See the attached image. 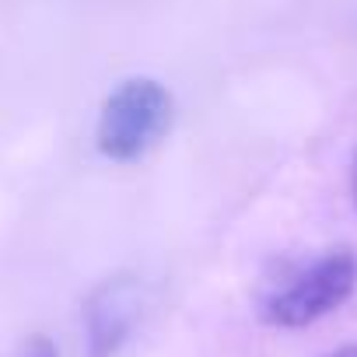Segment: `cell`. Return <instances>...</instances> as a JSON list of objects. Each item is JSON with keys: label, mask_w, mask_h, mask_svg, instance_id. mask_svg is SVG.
<instances>
[{"label": "cell", "mask_w": 357, "mask_h": 357, "mask_svg": "<svg viewBox=\"0 0 357 357\" xmlns=\"http://www.w3.org/2000/svg\"><path fill=\"white\" fill-rule=\"evenodd\" d=\"M140 319V284L126 273L102 280L84 301V329L91 357H116Z\"/></svg>", "instance_id": "3"}, {"label": "cell", "mask_w": 357, "mask_h": 357, "mask_svg": "<svg viewBox=\"0 0 357 357\" xmlns=\"http://www.w3.org/2000/svg\"><path fill=\"white\" fill-rule=\"evenodd\" d=\"M357 287V256L350 249H333L312 266L294 273L263 301V319L270 326L301 329L340 308Z\"/></svg>", "instance_id": "2"}, {"label": "cell", "mask_w": 357, "mask_h": 357, "mask_svg": "<svg viewBox=\"0 0 357 357\" xmlns=\"http://www.w3.org/2000/svg\"><path fill=\"white\" fill-rule=\"evenodd\" d=\"M22 357H56V347H53L46 336H32L29 347L22 350Z\"/></svg>", "instance_id": "4"}, {"label": "cell", "mask_w": 357, "mask_h": 357, "mask_svg": "<svg viewBox=\"0 0 357 357\" xmlns=\"http://www.w3.org/2000/svg\"><path fill=\"white\" fill-rule=\"evenodd\" d=\"M172 126V95L154 77L123 81L102 105L98 116V151L112 161L144 158Z\"/></svg>", "instance_id": "1"}, {"label": "cell", "mask_w": 357, "mask_h": 357, "mask_svg": "<svg viewBox=\"0 0 357 357\" xmlns=\"http://www.w3.org/2000/svg\"><path fill=\"white\" fill-rule=\"evenodd\" d=\"M350 190H354V207H357V154H354V168H350Z\"/></svg>", "instance_id": "5"}, {"label": "cell", "mask_w": 357, "mask_h": 357, "mask_svg": "<svg viewBox=\"0 0 357 357\" xmlns=\"http://www.w3.org/2000/svg\"><path fill=\"white\" fill-rule=\"evenodd\" d=\"M329 357H357V347H340V350H333Z\"/></svg>", "instance_id": "6"}]
</instances>
